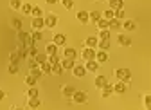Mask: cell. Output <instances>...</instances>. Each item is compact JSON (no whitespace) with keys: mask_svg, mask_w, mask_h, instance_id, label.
I'll list each match as a JSON object with an SVG mask.
<instances>
[{"mask_svg":"<svg viewBox=\"0 0 151 110\" xmlns=\"http://www.w3.org/2000/svg\"><path fill=\"white\" fill-rule=\"evenodd\" d=\"M115 78H117L119 81L129 83V80H131V70H129V69H117V70H115Z\"/></svg>","mask_w":151,"mask_h":110,"instance_id":"cell-1","label":"cell"},{"mask_svg":"<svg viewBox=\"0 0 151 110\" xmlns=\"http://www.w3.org/2000/svg\"><path fill=\"white\" fill-rule=\"evenodd\" d=\"M72 101L74 103H78V105H83L88 101V94L85 92V90H76L74 96H72Z\"/></svg>","mask_w":151,"mask_h":110,"instance_id":"cell-2","label":"cell"},{"mask_svg":"<svg viewBox=\"0 0 151 110\" xmlns=\"http://www.w3.org/2000/svg\"><path fill=\"white\" fill-rule=\"evenodd\" d=\"M43 20H45V27H56L58 25V16H56L54 13H47L45 16H43Z\"/></svg>","mask_w":151,"mask_h":110,"instance_id":"cell-3","label":"cell"},{"mask_svg":"<svg viewBox=\"0 0 151 110\" xmlns=\"http://www.w3.org/2000/svg\"><path fill=\"white\" fill-rule=\"evenodd\" d=\"M81 58L85 62H90V60H96V49H90V47H85L81 51Z\"/></svg>","mask_w":151,"mask_h":110,"instance_id":"cell-4","label":"cell"},{"mask_svg":"<svg viewBox=\"0 0 151 110\" xmlns=\"http://www.w3.org/2000/svg\"><path fill=\"white\" fill-rule=\"evenodd\" d=\"M86 72H88V70H86V67H85V65H78V63H76V67L72 69V74H74L76 78H83Z\"/></svg>","mask_w":151,"mask_h":110,"instance_id":"cell-5","label":"cell"},{"mask_svg":"<svg viewBox=\"0 0 151 110\" xmlns=\"http://www.w3.org/2000/svg\"><path fill=\"white\" fill-rule=\"evenodd\" d=\"M52 43H56L58 47L65 45V43H67V36H65L63 33H56V34H54V38H52Z\"/></svg>","mask_w":151,"mask_h":110,"instance_id":"cell-6","label":"cell"},{"mask_svg":"<svg viewBox=\"0 0 151 110\" xmlns=\"http://www.w3.org/2000/svg\"><path fill=\"white\" fill-rule=\"evenodd\" d=\"M76 18H78L79 24H88L90 22V13L88 11H79V13H76Z\"/></svg>","mask_w":151,"mask_h":110,"instance_id":"cell-7","label":"cell"},{"mask_svg":"<svg viewBox=\"0 0 151 110\" xmlns=\"http://www.w3.org/2000/svg\"><path fill=\"white\" fill-rule=\"evenodd\" d=\"M74 92H76V88H74L72 85H63V87H61V94H63L67 99H72Z\"/></svg>","mask_w":151,"mask_h":110,"instance_id":"cell-8","label":"cell"},{"mask_svg":"<svg viewBox=\"0 0 151 110\" xmlns=\"http://www.w3.org/2000/svg\"><path fill=\"white\" fill-rule=\"evenodd\" d=\"M31 27H32L34 31H42V27H45V20H43V16H42V18H32Z\"/></svg>","mask_w":151,"mask_h":110,"instance_id":"cell-9","label":"cell"},{"mask_svg":"<svg viewBox=\"0 0 151 110\" xmlns=\"http://www.w3.org/2000/svg\"><path fill=\"white\" fill-rule=\"evenodd\" d=\"M63 56H65L67 60H76V58H78V51H76L74 47H65Z\"/></svg>","mask_w":151,"mask_h":110,"instance_id":"cell-10","label":"cell"},{"mask_svg":"<svg viewBox=\"0 0 151 110\" xmlns=\"http://www.w3.org/2000/svg\"><path fill=\"white\" fill-rule=\"evenodd\" d=\"M42 106V99L40 98H31L27 99V108L29 110H36V108H40Z\"/></svg>","mask_w":151,"mask_h":110,"instance_id":"cell-11","label":"cell"},{"mask_svg":"<svg viewBox=\"0 0 151 110\" xmlns=\"http://www.w3.org/2000/svg\"><path fill=\"white\" fill-rule=\"evenodd\" d=\"M126 90H128V83H124V81H117L113 85V92L115 94H124Z\"/></svg>","mask_w":151,"mask_h":110,"instance_id":"cell-12","label":"cell"},{"mask_svg":"<svg viewBox=\"0 0 151 110\" xmlns=\"http://www.w3.org/2000/svg\"><path fill=\"white\" fill-rule=\"evenodd\" d=\"M111 94H113V85H111V83H106V85L101 88V96L106 99V98H110Z\"/></svg>","mask_w":151,"mask_h":110,"instance_id":"cell-13","label":"cell"},{"mask_svg":"<svg viewBox=\"0 0 151 110\" xmlns=\"http://www.w3.org/2000/svg\"><path fill=\"white\" fill-rule=\"evenodd\" d=\"M96 62L97 63H106L108 62V52L106 51H97L96 52Z\"/></svg>","mask_w":151,"mask_h":110,"instance_id":"cell-14","label":"cell"},{"mask_svg":"<svg viewBox=\"0 0 151 110\" xmlns=\"http://www.w3.org/2000/svg\"><path fill=\"white\" fill-rule=\"evenodd\" d=\"M99 65H101V63H97L96 60H90V62L85 63V67H86L88 72H97V70H99Z\"/></svg>","mask_w":151,"mask_h":110,"instance_id":"cell-15","label":"cell"},{"mask_svg":"<svg viewBox=\"0 0 151 110\" xmlns=\"http://www.w3.org/2000/svg\"><path fill=\"white\" fill-rule=\"evenodd\" d=\"M97 43H99V38H97V36H88V38L85 40V45L90 47V49H96Z\"/></svg>","mask_w":151,"mask_h":110,"instance_id":"cell-16","label":"cell"},{"mask_svg":"<svg viewBox=\"0 0 151 110\" xmlns=\"http://www.w3.org/2000/svg\"><path fill=\"white\" fill-rule=\"evenodd\" d=\"M45 54H47V56H54V54H58V45H56V43H47L45 45Z\"/></svg>","mask_w":151,"mask_h":110,"instance_id":"cell-17","label":"cell"},{"mask_svg":"<svg viewBox=\"0 0 151 110\" xmlns=\"http://www.w3.org/2000/svg\"><path fill=\"white\" fill-rule=\"evenodd\" d=\"M61 67H63V70H72V69L76 67V60H67V58H63V60H61Z\"/></svg>","mask_w":151,"mask_h":110,"instance_id":"cell-18","label":"cell"},{"mask_svg":"<svg viewBox=\"0 0 151 110\" xmlns=\"http://www.w3.org/2000/svg\"><path fill=\"white\" fill-rule=\"evenodd\" d=\"M124 7V0H110V9L113 11H119Z\"/></svg>","mask_w":151,"mask_h":110,"instance_id":"cell-19","label":"cell"},{"mask_svg":"<svg viewBox=\"0 0 151 110\" xmlns=\"http://www.w3.org/2000/svg\"><path fill=\"white\" fill-rule=\"evenodd\" d=\"M106 83H108L106 76H101V74H99V76H96V81H93V85H96V87H97L99 90H101V88H103V87H104Z\"/></svg>","mask_w":151,"mask_h":110,"instance_id":"cell-20","label":"cell"},{"mask_svg":"<svg viewBox=\"0 0 151 110\" xmlns=\"http://www.w3.org/2000/svg\"><path fill=\"white\" fill-rule=\"evenodd\" d=\"M122 29L124 31H135L137 29V24L133 20H122Z\"/></svg>","mask_w":151,"mask_h":110,"instance_id":"cell-21","label":"cell"},{"mask_svg":"<svg viewBox=\"0 0 151 110\" xmlns=\"http://www.w3.org/2000/svg\"><path fill=\"white\" fill-rule=\"evenodd\" d=\"M117 42H119V45H122V47H129V45H131V40L128 38L126 34H119V36H117Z\"/></svg>","mask_w":151,"mask_h":110,"instance_id":"cell-22","label":"cell"},{"mask_svg":"<svg viewBox=\"0 0 151 110\" xmlns=\"http://www.w3.org/2000/svg\"><path fill=\"white\" fill-rule=\"evenodd\" d=\"M31 98H40V90H38V87H29L27 88V99Z\"/></svg>","mask_w":151,"mask_h":110,"instance_id":"cell-23","label":"cell"},{"mask_svg":"<svg viewBox=\"0 0 151 110\" xmlns=\"http://www.w3.org/2000/svg\"><path fill=\"white\" fill-rule=\"evenodd\" d=\"M31 38H32V42H34V43H38V42H42V40H43V33H42V31H34V29H32Z\"/></svg>","mask_w":151,"mask_h":110,"instance_id":"cell-24","label":"cell"},{"mask_svg":"<svg viewBox=\"0 0 151 110\" xmlns=\"http://www.w3.org/2000/svg\"><path fill=\"white\" fill-rule=\"evenodd\" d=\"M119 31V29H122V22L121 20H117V18H113V20H110V31Z\"/></svg>","mask_w":151,"mask_h":110,"instance_id":"cell-25","label":"cell"},{"mask_svg":"<svg viewBox=\"0 0 151 110\" xmlns=\"http://www.w3.org/2000/svg\"><path fill=\"white\" fill-rule=\"evenodd\" d=\"M101 18H103V13H99V11H90V22L97 24Z\"/></svg>","mask_w":151,"mask_h":110,"instance_id":"cell-26","label":"cell"},{"mask_svg":"<svg viewBox=\"0 0 151 110\" xmlns=\"http://www.w3.org/2000/svg\"><path fill=\"white\" fill-rule=\"evenodd\" d=\"M96 25H97L99 31H101V29H110V20H106V18H101V20H99Z\"/></svg>","mask_w":151,"mask_h":110,"instance_id":"cell-27","label":"cell"},{"mask_svg":"<svg viewBox=\"0 0 151 110\" xmlns=\"http://www.w3.org/2000/svg\"><path fill=\"white\" fill-rule=\"evenodd\" d=\"M99 40H110L111 38V34H110V29H101L99 31V36H97Z\"/></svg>","mask_w":151,"mask_h":110,"instance_id":"cell-28","label":"cell"},{"mask_svg":"<svg viewBox=\"0 0 151 110\" xmlns=\"http://www.w3.org/2000/svg\"><path fill=\"white\" fill-rule=\"evenodd\" d=\"M34 60H36V63H38V65H42V63H45V62L49 60V56H47V54H42V52H38L36 56H34Z\"/></svg>","mask_w":151,"mask_h":110,"instance_id":"cell-29","label":"cell"},{"mask_svg":"<svg viewBox=\"0 0 151 110\" xmlns=\"http://www.w3.org/2000/svg\"><path fill=\"white\" fill-rule=\"evenodd\" d=\"M20 62V52L18 51H13L11 54H9V63H18Z\"/></svg>","mask_w":151,"mask_h":110,"instance_id":"cell-30","label":"cell"},{"mask_svg":"<svg viewBox=\"0 0 151 110\" xmlns=\"http://www.w3.org/2000/svg\"><path fill=\"white\" fill-rule=\"evenodd\" d=\"M40 69H42V72H43V74H52V65H50L49 62L42 63V65H40Z\"/></svg>","mask_w":151,"mask_h":110,"instance_id":"cell-31","label":"cell"},{"mask_svg":"<svg viewBox=\"0 0 151 110\" xmlns=\"http://www.w3.org/2000/svg\"><path fill=\"white\" fill-rule=\"evenodd\" d=\"M29 74H31V76H34L36 80H40V78L43 76V72H42V69H40V67H34V69H31Z\"/></svg>","mask_w":151,"mask_h":110,"instance_id":"cell-32","label":"cell"},{"mask_svg":"<svg viewBox=\"0 0 151 110\" xmlns=\"http://www.w3.org/2000/svg\"><path fill=\"white\" fill-rule=\"evenodd\" d=\"M63 67H61V63H56V65H52V74H56V76H61L63 74Z\"/></svg>","mask_w":151,"mask_h":110,"instance_id":"cell-33","label":"cell"},{"mask_svg":"<svg viewBox=\"0 0 151 110\" xmlns=\"http://www.w3.org/2000/svg\"><path fill=\"white\" fill-rule=\"evenodd\" d=\"M34 18H42L43 16V9L42 7H38V6H32V13H31Z\"/></svg>","mask_w":151,"mask_h":110,"instance_id":"cell-34","label":"cell"},{"mask_svg":"<svg viewBox=\"0 0 151 110\" xmlns=\"http://www.w3.org/2000/svg\"><path fill=\"white\" fill-rule=\"evenodd\" d=\"M97 47H99V51H106V52H108V49H110V40H99Z\"/></svg>","mask_w":151,"mask_h":110,"instance_id":"cell-35","label":"cell"},{"mask_svg":"<svg viewBox=\"0 0 151 110\" xmlns=\"http://www.w3.org/2000/svg\"><path fill=\"white\" fill-rule=\"evenodd\" d=\"M103 18H106V20H113V18H115V11H113V9L103 11Z\"/></svg>","mask_w":151,"mask_h":110,"instance_id":"cell-36","label":"cell"},{"mask_svg":"<svg viewBox=\"0 0 151 110\" xmlns=\"http://www.w3.org/2000/svg\"><path fill=\"white\" fill-rule=\"evenodd\" d=\"M36 83H38V80H36L34 76H31V74L25 76V85H29V87H36Z\"/></svg>","mask_w":151,"mask_h":110,"instance_id":"cell-37","label":"cell"},{"mask_svg":"<svg viewBox=\"0 0 151 110\" xmlns=\"http://www.w3.org/2000/svg\"><path fill=\"white\" fill-rule=\"evenodd\" d=\"M11 25H13V29H16V31H22V20H20V18H13V20H11Z\"/></svg>","mask_w":151,"mask_h":110,"instance_id":"cell-38","label":"cell"},{"mask_svg":"<svg viewBox=\"0 0 151 110\" xmlns=\"http://www.w3.org/2000/svg\"><path fill=\"white\" fill-rule=\"evenodd\" d=\"M9 7L11 9H20L22 7V0H9Z\"/></svg>","mask_w":151,"mask_h":110,"instance_id":"cell-39","label":"cell"},{"mask_svg":"<svg viewBox=\"0 0 151 110\" xmlns=\"http://www.w3.org/2000/svg\"><path fill=\"white\" fill-rule=\"evenodd\" d=\"M18 63H9V67H7V72L9 74H18Z\"/></svg>","mask_w":151,"mask_h":110,"instance_id":"cell-40","label":"cell"},{"mask_svg":"<svg viewBox=\"0 0 151 110\" xmlns=\"http://www.w3.org/2000/svg\"><path fill=\"white\" fill-rule=\"evenodd\" d=\"M20 9H22L24 14H31V13H32V6H31V4H22Z\"/></svg>","mask_w":151,"mask_h":110,"instance_id":"cell-41","label":"cell"},{"mask_svg":"<svg viewBox=\"0 0 151 110\" xmlns=\"http://www.w3.org/2000/svg\"><path fill=\"white\" fill-rule=\"evenodd\" d=\"M50 65H56V63H61V60H60V56L58 54H54V56H49V60H47Z\"/></svg>","mask_w":151,"mask_h":110,"instance_id":"cell-42","label":"cell"},{"mask_svg":"<svg viewBox=\"0 0 151 110\" xmlns=\"http://www.w3.org/2000/svg\"><path fill=\"white\" fill-rule=\"evenodd\" d=\"M115 18L117 20H126V13H124V9H119V11H115Z\"/></svg>","mask_w":151,"mask_h":110,"instance_id":"cell-43","label":"cell"},{"mask_svg":"<svg viewBox=\"0 0 151 110\" xmlns=\"http://www.w3.org/2000/svg\"><path fill=\"white\" fill-rule=\"evenodd\" d=\"M61 6L65 9H72L74 7V0H61Z\"/></svg>","mask_w":151,"mask_h":110,"instance_id":"cell-44","label":"cell"},{"mask_svg":"<svg viewBox=\"0 0 151 110\" xmlns=\"http://www.w3.org/2000/svg\"><path fill=\"white\" fill-rule=\"evenodd\" d=\"M144 105H146V110H151V94L144 96Z\"/></svg>","mask_w":151,"mask_h":110,"instance_id":"cell-45","label":"cell"},{"mask_svg":"<svg viewBox=\"0 0 151 110\" xmlns=\"http://www.w3.org/2000/svg\"><path fill=\"white\" fill-rule=\"evenodd\" d=\"M45 2H47L49 6H54V4H58V0H45Z\"/></svg>","mask_w":151,"mask_h":110,"instance_id":"cell-46","label":"cell"},{"mask_svg":"<svg viewBox=\"0 0 151 110\" xmlns=\"http://www.w3.org/2000/svg\"><path fill=\"white\" fill-rule=\"evenodd\" d=\"M4 98H6V92H4V90H2V88H0V101H2Z\"/></svg>","mask_w":151,"mask_h":110,"instance_id":"cell-47","label":"cell"},{"mask_svg":"<svg viewBox=\"0 0 151 110\" xmlns=\"http://www.w3.org/2000/svg\"><path fill=\"white\" fill-rule=\"evenodd\" d=\"M11 110H24V108H20V106H11Z\"/></svg>","mask_w":151,"mask_h":110,"instance_id":"cell-48","label":"cell"},{"mask_svg":"<svg viewBox=\"0 0 151 110\" xmlns=\"http://www.w3.org/2000/svg\"><path fill=\"white\" fill-rule=\"evenodd\" d=\"M108 2H110V0H108Z\"/></svg>","mask_w":151,"mask_h":110,"instance_id":"cell-49","label":"cell"}]
</instances>
